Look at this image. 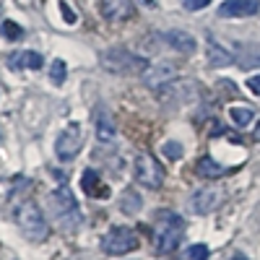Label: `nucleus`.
Instances as JSON below:
<instances>
[{"instance_id": "f257e3e1", "label": "nucleus", "mask_w": 260, "mask_h": 260, "mask_svg": "<svg viewBox=\"0 0 260 260\" xmlns=\"http://www.w3.org/2000/svg\"><path fill=\"white\" fill-rule=\"evenodd\" d=\"M47 211L52 216V221H57V226L62 232H76L83 221L81 216V208H78V201L73 198V192L68 187H57L47 195Z\"/></svg>"}, {"instance_id": "f03ea898", "label": "nucleus", "mask_w": 260, "mask_h": 260, "mask_svg": "<svg viewBox=\"0 0 260 260\" xmlns=\"http://www.w3.org/2000/svg\"><path fill=\"white\" fill-rule=\"evenodd\" d=\"M16 224L29 242H45L47 234H50L47 216L42 213V208L34 201H24L16 208Z\"/></svg>"}, {"instance_id": "7ed1b4c3", "label": "nucleus", "mask_w": 260, "mask_h": 260, "mask_svg": "<svg viewBox=\"0 0 260 260\" xmlns=\"http://www.w3.org/2000/svg\"><path fill=\"white\" fill-rule=\"evenodd\" d=\"M185 234V219L180 213L161 211L159 221L154 224V247L159 252H172L180 247V240Z\"/></svg>"}, {"instance_id": "20e7f679", "label": "nucleus", "mask_w": 260, "mask_h": 260, "mask_svg": "<svg viewBox=\"0 0 260 260\" xmlns=\"http://www.w3.org/2000/svg\"><path fill=\"white\" fill-rule=\"evenodd\" d=\"M102 68L104 71H110L115 76H138L148 68V60L141 57V55H133V52H127L125 47H110V50H104L102 57Z\"/></svg>"}, {"instance_id": "39448f33", "label": "nucleus", "mask_w": 260, "mask_h": 260, "mask_svg": "<svg viewBox=\"0 0 260 260\" xmlns=\"http://www.w3.org/2000/svg\"><path fill=\"white\" fill-rule=\"evenodd\" d=\"M133 175L136 180L143 185V187H151V190H159L164 185V167L151 156V154H138L136 156V164H133Z\"/></svg>"}, {"instance_id": "423d86ee", "label": "nucleus", "mask_w": 260, "mask_h": 260, "mask_svg": "<svg viewBox=\"0 0 260 260\" xmlns=\"http://www.w3.org/2000/svg\"><path fill=\"white\" fill-rule=\"evenodd\" d=\"M136 247H138V237L127 226H112L102 237V252H107V255H125Z\"/></svg>"}, {"instance_id": "0eeeda50", "label": "nucleus", "mask_w": 260, "mask_h": 260, "mask_svg": "<svg viewBox=\"0 0 260 260\" xmlns=\"http://www.w3.org/2000/svg\"><path fill=\"white\" fill-rule=\"evenodd\" d=\"M83 148V133H81V125L78 122H71L68 127L62 130L55 141V154L60 161H71L78 156V151Z\"/></svg>"}, {"instance_id": "6e6552de", "label": "nucleus", "mask_w": 260, "mask_h": 260, "mask_svg": "<svg viewBox=\"0 0 260 260\" xmlns=\"http://www.w3.org/2000/svg\"><path fill=\"white\" fill-rule=\"evenodd\" d=\"M175 76H177V68H175V65H169V62L151 65V68L143 71V86H146V89L159 91L161 86H167V83L175 81Z\"/></svg>"}, {"instance_id": "1a4fd4ad", "label": "nucleus", "mask_w": 260, "mask_h": 260, "mask_svg": "<svg viewBox=\"0 0 260 260\" xmlns=\"http://www.w3.org/2000/svg\"><path fill=\"white\" fill-rule=\"evenodd\" d=\"M219 203H221V190H219V187H201V190L192 192L190 211L198 213V216H206V213H211Z\"/></svg>"}, {"instance_id": "9d476101", "label": "nucleus", "mask_w": 260, "mask_h": 260, "mask_svg": "<svg viewBox=\"0 0 260 260\" xmlns=\"http://www.w3.org/2000/svg\"><path fill=\"white\" fill-rule=\"evenodd\" d=\"M260 11V0H224L219 6L221 18H247Z\"/></svg>"}, {"instance_id": "9b49d317", "label": "nucleus", "mask_w": 260, "mask_h": 260, "mask_svg": "<svg viewBox=\"0 0 260 260\" xmlns=\"http://www.w3.org/2000/svg\"><path fill=\"white\" fill-rule=\"evenodd\" d=\"M45 65V57L34 50H24V52H11L8 55V68L11 71H39Z\"/></svg>"}, {"instance_id": "f8f14e48", "label": "nucleus", "mask_w": 260, "mask_h": 260, "mask_svg": "<svg viewBox=\"0 0 260 260\" xmlns=\"http://www.w3.org/2000/svg\"><path fill=\"white\" fill-rule=\"evenodd\" d=\"M94 127H96V138L102 143H112L115 136H117V125H115V117L104 110V107H96L94 112Z\"/></svg>"}, {"instance_id": "ddd939ff", "label": "nucleus", "mask_w": 260, "mask_h": 260, "mask_svg": "<svg viewBox=\"0 0 260 260\" xmlns=\"http://www.w3.org/2000/svg\"><path fill=\"white\" fill-rule=\"evenodd\" d=\"M161 39L167 42V45H169L172 50H177V52H182V55H192V52H195V47H198L195 37H192V34H187V31H180V29L164 31V34H161Z\"/></svg>"}, {"instance_id": "4468645a", "label": "nucleus", "mask_w": 260, "mask_h": 260, "mask_svg": "<svg viewBox=\"0 0 260 260\" xmlns=\"http://www.w3.org/2000/svg\"><path fill=\"white\" fill-rule=\"evenodd\" d=\"M99 6H102V16L107 21H125L133 16L130 0H99Z\"/></svg>"}, {"instance_id": "2eb2a0df", "label": "nucleus", "mask_w": 260, "mask_h": 260, "mask_svg": "<svg viewBox=\"0 0 260 260\" xmlns=\"http://www.w3.org/2000/svg\"><path fill=\"white\" fill-rule=\"evenodd\" d=\"M234 60L240 62V68H245V71L260 68V45H245V47H237V50H234Z\"/></svg>"}, {"instance_id": "dca6fc26", "label": "nucleus", "mask_w": 260, "mask_h": 260, "mask_svg": "<svg viewBox=\"0 0 260 260\" xmlns=\"http://www.w3.org/2000/svg\"><path fill=\"white\" fill-rule=\"evenodd\" d=\"M208 62L213 65V68H226V65H232V62H234V52L224 50V47L219 45V42L208 39Z\"/></svg>"}, {"instance_id": "f3484780", "label": "nucleus", "mask_w": 260, "mask_h": 260, "mask_svg": "<svg viewBox=\"0 0 260 260\" xmlns=\"http://www.w3.org/2000/svg\"><path fill=\"white\" fill-rule=\"evenodd\" d=\"M81 187L83 192L89 195H107V187H102V180H99V172L96 169H86L81 175Z\"/></svg>"}, {"instance_id": "a211bd4d", "label": "nucleus", "mask_w": 260, "mask_h": 260, "mask_svg": "<svg viewBox=\"0 0 260 260\" xmlns=\"http://www.w3.org/2000/svg\"><path fill=\"white\" fill-rule=\"evenodd\" d=\"M195 172H198L201 177L216 180V177H221L226 169H224L219 161H216V159H211V156H203V159H198V164H195Z\"/></svg>"}, {"instance_id": "6ab92c4d", "label": "nucleus", "mask_w": 260, "mask_h": 260, "mask_svg": "<svg viewBox=\"0 0 260 260\" xmlns=\"http://www.w3.org/2000/svg\"><path fill=\"white\" fill-rule=\"evenodd\" d=\"M120 208H122V213H130V216H136L141 208H143V201H141V195L133 190V187H127L125 192H122V198H120Z\"/></svg>"}, {"instance_id": "aec40b11", "label": "nucleus", "mask_w": 260, "mask_h": 260, "mask_svg": "<svg viewBox=\"0 0 260 260\" xmlns=\"http://www.w3.org/2000/svg\"><path fill=\"white\" fill-rule=\"evenodd\" d=\"M255 117H257V115L250 110V107H232V110H229V120H232V125H237V127H247Z\"/></svg>"}, {"instance_id": "412c9836", "label": "nucleus", "mask_w": 260, "mask_h": 260, "mask_svg": "<svg viewBox=\"0 0 260 260\" xmlns=\"http://www.w3.org/2000/svg\"><path fill=\"white\" fill-rule=\"evenodd\" d=\"M65 73H68V68H65V62L57 57V60H52V65H50V81L55 83V86H62L65 83Z\"/></svg>"}, {"instance_id": "4be33fe9", "label": "nucleus", "mask_w": 260, "mask_h": 260, "mask_svg": "<svg viewBox=\"0 0 260 260\" xmlns=\"http://www.w3.org/2000/svg\"><path fill=\"white\" fill-rule=\"evenodd\" d=\"M161 151H164V156H167V159H172V161L182 159V154H185V148H182V143H180V141H167V143L161 146Z\"/></svg>"}, {"instance_id": "5701e85b", "label": "nucleus", "mask_w": 260, "mask_h": 260, "mask_svg": "<svg viewBox=\"0 0 260 260\" xmlns=\"http://www.w3.org/2000/svg\"><path fill=\"white\" fill-rule=\"evenodd\" d=\"M0 31H3V37L11 39V42H16V39L24 37V29H21L16 21H3V24H0Z\"/></svg>"}, {"instance_id": "b1692460", "label": "nucleus", "mask_w": 260, "mask_h": 260, "mask_svg": "<svg viewBox=\"0 0 260 260\" xmlns=\"http://www.w3.org/2000/svg\"><path fill=\"white\" fill-rule=\"evenodd\" d=\"M187 257H190V260H208V247L201 245V242L192 245V247L187 250Z\"/></svg>"}, {"instance_id": "393cba45", "label": "nucleus", "mask_w": 260, "mask_h": 260, "mask_svg": "<svg viewBox=\"0 0 260 260\" xmlns=\"http://www.w3.org/2000/svg\"><path fill=\"white\" fill-rule=\"evenodd\" d=\"M60 13H62V18H65V24H76V21H78L76 11H73L68 3H62V0H60Z\"/></svg>"}, {"instance_id": "a878e982", "label": "nucleus", "mask_w": 260, "mask_h": 260, "mask_svg": "<svg viewBox=\"0 0 260 260\" xmlns=\"http://www.w3.org/2000/svg\"><path fill=\"white\" fill-rule=\"evenodd\" d=\"M211 3V0H182V8L185 11H201Z\"/></svg>"}, {"instance_id": "bb28decb", "label": "nucleus", "mask_w": 260, "mask_h": 260, "mask_svg": "<svg viewBox=\"0 0 260 260\" xmlns=\"http://www.w3.org/2000/svg\"><path fill=\"white\" fill-rule=\"evenodd\" d=\"M247 89H250L255 96H260V76H250V78H247Z\"/></svg>"}, {"instance_id": "cd10ccee", "label": "nucleus", "mask_w": 260, "mask_h": 260, "mask_svg": "<svg viewBox=\"0 0 260 260\" xmlns=\"http://www.w3.org/2000/svg\"><path fill=\"white\" fill-rule=\"evenodd\" d=\"M255 141H260V122H257V127H255V136H252Z\"/></svg>"}, {"instance_id": "c85d7f7f", "label": "nucleus", "mask_w": 260, "mask_h": 260, "mask_svg": "<svg viewBox=\"0 0 260 260\" xmlns=\"http://www.w3.org/2000/svg\"><path fill=\"white\" fill-rule=\"evenodd\" d=\"M232 260H247L245 255H232Z\"/></svg>"}]
</instances>
